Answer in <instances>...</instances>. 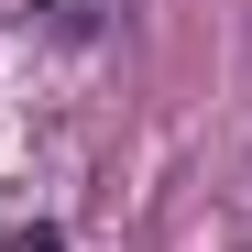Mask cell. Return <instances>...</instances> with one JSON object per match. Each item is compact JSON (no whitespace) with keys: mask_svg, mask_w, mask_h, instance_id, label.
Wrapping results in <instances>:
<instances>
[{"mask_svg":"<svg viewBox=\"0 0 252 252\" xmlns=\"http://www.w3.org/2000/svg\"><path fill=\"white\" fill-rule=\"evenodd\" d=\"M121 0H0V22L11 33H55V44H88V33H110Z\"/></svg>","mask_w":252,"mask_h":252,"instance_id":"cell-1","label":"cell"},{"mask_svg":"<svg viewBox=\"0 0 252 252\" xmlns=\"http://www.w3.org/2000/svg\"><path fill=\"white\" fill-rule=\"evenodd\" d=\"M0 252H66V230H55V220H22V230L0 241Z\"/></svg>","mask_w":252,"mask_h":252,"instance_id":"cell-2","label":"cell"}]
</instances>
